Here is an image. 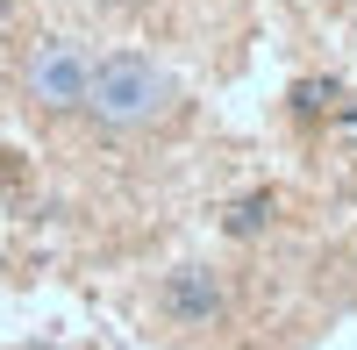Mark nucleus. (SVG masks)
I'll return each mask as SVG.
<instances>
[{
	"label": "nucleus",
	"mask_w": 357,
	"mask_h": 350,
	"mask_svg": "<svg viewBox=\"0 0 357 350\" xmlns=\"http://www.w3.org/2000/svg\"><path fill=\"white\" fill-rule=\"evenodd\" d=\"M172 107V79L136 50L93 57V86H86V114L100 129H151L158 114Z\"/></svg>",
	"instance_id": "obj_1"
},
{
	"label": "nucleus",
	"mask_w": 357,
	"mask_h": 350,
	"mask_svg": "<svg viewBox=\"0 0 357 350\" xmlns=\"http://www.w3.org/2000/svg\"><path fill=\"white\" fill-rule=\"evenodd\" d=\"M86 86H93V50L72 36H43L29 50V93L43 107H86Z\"/></svg>",
	"instance_id": "obj_2"
},
{
	"label": "nucleus",
	"mask_w": 357,
	"mask_h": 350,
	"mask_svg": "<svg viewBox=\"0 0 357 350\" xmlns=\"http://www.w3.org/2000/svg\"><path fill=\"white\" fill-rule=\"evenodd\" d=\"M165 314L207 329V322L222 314V286H215V272H207V265H178V272L165 279Z\"/></svg>",
	"instance_id": "obj_3"
},
{
	"label": "nucleus",
	"mask_w": 357,
	"mask_h": 350,
	"mask_svg": "<svg viewBox=\"0 0 357 350\" xmlns=\"http://www.w3.org/2000/svg\"><path fill=\"white\" fill-rule=\"evenodd\" d=\"M264 222H272V193H250V200L229 208V236H257Z\"/></svg>",
	"instance_id": "obj_4"
},
{
	"label": "nucleus",
	"mask_w": 357,
	"mask_h": 350,
	"mask_svg": "<svg viewBox=\"0 0 357 350\" xmlns=\"http://www.w3.org/2000/svg\"><path fill=\"white\" fill-rule=\"evenodd\" d=\"M293 107H301V114H329V107H336V86H329V79L293 86Z\"/></svg>",
	"instance_id": "obj_5"
},
{
	"label": "nucleus",
	"mask_w": 357,
	"mask_h": 350,
	"mask_svg": "<svg viewBox=\"0 0 357 350\" xmlns=\"http://www.w3.org/2000/svg\"><path fill=\"white\" fill-rule=\"evenodd\" d=\"M336 122H343V129H350V136H357V100H350V107H343V114H336Z\"/></svg>",
	"instance_id": "obj_6"
},
{
	"label": "nucleus",
	"mask_w": 357,
	"mask_h": 350,
	"mask_svg": "<svg viewBox=\"0 0 357 350\" xmlns=\"http://www.w3.org/2000/svg\"><path fill=\"white\" fill-rule=\"evenodd\" d=\"M8 15H15V0H0V22H8Z\"/></svg>",
	"instance_id": "obj_7"
}]
</instances>
